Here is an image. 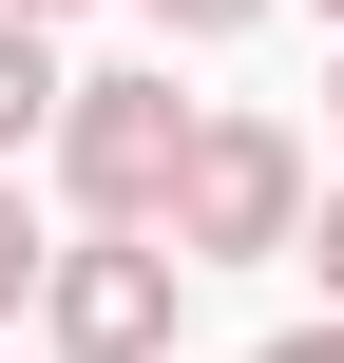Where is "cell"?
I'll use <instances>...</instances> for the list:
<instances>
[{"label":"cell","mask_w":344,"mask_h":363,"mask_svg":"<svg viewBox=\"0 0 344 363\" xmlns=\"http://www.w3.org/2000/svg\"><path fill=\"white\" fill-rule=\"evenodd\" d=\"M172 306H192V249L172 230L77 211V249H38V345L57 363H172Z\"/></svg>","instance_id":"obj_1"},{"label":"cell","mask_w":344,"mask_h":363,"mask_svg":"<svg viewBox=\"0 0 344 363\" xmlns=\"http://www.w3.org/2000/svg\"><path fill=\"white\" fill-rule=\"evenodd\" d=\"M192 268H268L287 230H306V134L287 115H192V153H172V211H153Z\"/></svg>","instance_id":"obj_2"},{"label":"cell","mask_w":344,"mask_h":363,"mask_svg":"<svg viewBox=\"0 0 344 363\" xmlns=\"http://www.w3.org/2000/svg\"><path fill=\"white\" fill-rule=\"evenodd\" d=\"M192 115H211V96H172V77H57L38 153H57V191H77V211L153 230V211H172V153H192Z\"/></svg>","instance_id":"obj_3"},{"label":"cell","mask_w":344,"mask_h":363,"mask_svg":"<svg viewBox=\"0 0 344 363\" xmlns=\"http://www.w3.org/2000/svg\"><path fill=\"white\" fill-rule=\"evenodd\" d=\"M38 115H57V19L0 0V153H38Z\"/></svg>","instance_id":"obj_4"},{"label":"cell","mask_w":344,"mask_h":363,"mask_svg":"<svg viewBox=\"0 0 344 363\" xmlns=\"http://www.w3.org/2000/svg\"><path fill=\"white\" fill-rule=\"evenodd\" d=\"M38 249H57V230H38V191H19V153H0V325L38 306Z\"/></svg>","instance_id":"obj_5"},{"label":"cell","mask_w":344,"mask_h":363,"mask_svg":"<svg viewBox=\"0 0 344 363\" xmlns=\"http://www.w3.org/2000/svg\"><path fill=\"white\" fill-rule=\"evenodd\" d=\"M306 268H326V306H344V172H306V230H287Z\"/></svg>","instance_id":"obj_6"},{"label":"cell","mask_w":344,"mask_h":363,"mask_svg":"<svg viewBox=\"0 0 344 363\" xmlns=\"http://www.w3.org/2000/svg\"><path fill=\"white\" fill-rule=\"evenodd\" d=\"M268 0H153V38H249Z\"/></svg>","instance_id":"obj_7"},{"label":"cell","mask_w":344,"mask_h":363,"mask_svg":"<svg viewBox=\"0 0 344 363\" xmlns=\"http://www.w3.org/2000/svg\"><path fill=\"white\" fill-rule=\"evenodd\" d=\"M268 363H344V306H326V325H268Z\"/></svg>","instance_id":"obj_8"},{"label":"cell","mask_w":344,"mask_h":363,"mask_svg":"<svg viewBox=\"0 0 344 363\" xmlns=\"http://www.w3.org/2000/svg\"><path fill=\"white\" fill-rule=\"evenodd\" d=\"M326 134H344V38H326Z\"/></svg>","instance_id":"obj_9"},{"label":"cell","mask_w":344,"mask_h":363,"mask_svg":"<svg viewBox=\"0 0 344 363\" xmlns=\"http://www.w3.org/2000/svg\"><path fill=\"white\" fill-rule=\"evenodd\" d=\"M19 19H77V0H19Z\"/></svg>","instance_id":"obj_10"},{"label":"cell","mask_w":344,"mask_h":363,"mask_svg":"<svg viewBox=\"0 0 344 363\" xmlns=\"http://www.w3.org/2000/svg\"><path fill=\"white\" fill-rule=\"evenodd\" d=\"M326 38H344V0H326Z\"/></svg>","instance_id":"obj_11"}]
</instances>
